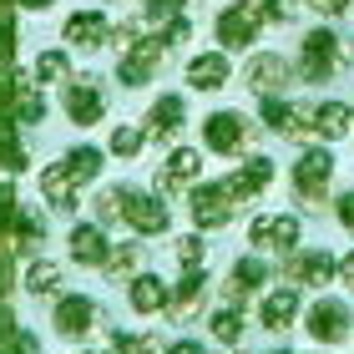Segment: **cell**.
<instances>
[{
    "instance_id": "cell-29",
    "label": "cell",
    "mask_w": 354,
    "mask_h": 354,
    "mask_svg": "<svg viewBox=\"0 0 354 354\" xmlns=\"http://www.w3.org/2000/svg\"><path fill=\"white\" fill-rule=\"evenodd\" d=\"M207 329H213V339L223 344H238L243 339V329H248V319H243V304H223V309L207 319Z\"/></svg>"
},
{
    "instance_id": "cell-44",
    "label": "cell",
    "mask_w": 354,
    "mask_h": 354,
    "mask_svg": "<svg viewBox=\"0 0 354 354\" xmlns=\"http://www.w3.org/2000/svg\"><path fill=\"white\" fill-rule=\"evenodd\" d=\"M304 6L319 10V15H344V10L354 6V0H304Z\"/></svg>"
},
{
    "instance_id": "cell-17",
    "label": "cell",
    "mask_w": 354,
    "mask_h": 354,
    "mask_svg": "<svg viewBox=\"0 0 354 354\" xmlns=\"http://www.w3.org/2000/svg\"><path fill=\"white\" fill-rule=\"evenodd\" d=\"M203 177V157L192 147H177L162 167H157V192H183V187H198Z\"/></svg>"
},
{
    "instance_id": "cell-37",
    "label": "cell",
    "mask_w": 354,
    "mask_h": 354,
    "mask_svg": "<svg viewBox=\"0 0 354 354\" xmlns=\"http://www.w3.org/2000/svg\"><path fill=\"white\" fill-rule=\"evenodd\" d=\"M263 127H268V132H279V137H288V117H294V106H288V102H279V96H263Z\"/></svg>"
},
{
    "instance_id": "cell-28",
    "label": "cell",
    "mask_w": 354,
    "mask_h": 354,
    "mask_svg": "<svg viewBox=\"0 0 354 354\" xmlns=\"http://www.w3.org/2000/svg\"><path fill=\"white\" fill-rule=\"evenodd\" d=\"M26 294L30 299H51V294H61V268L51 263V259H36L26 268Z\"/></svg>"
},
{
    "instance_id": "cell-12",
    "label": "cell",
    "mask_w": 354,
    "mask_h": 354,
    "mask_svg": "<svg viewBox=\"0 0 354 354\" xmlns=\"http://www.w3.org/2000/svg\"><path fill=\"white\" fill-rule=\"evenodd\" d=\"M127 223H132L137 238H157V233H167L172 213H167V203L157 198V192H137L132 187V198H127Z\"/></svg>"
},
{
    "instance_id": "cell-22",
    "label": "cell",
    "mask_w": 354,
    "mask_h": 354,
    "mask_svg": "<svg viewBox=\"0 0 354 354\" xmlns=\"http://www.w3.org/2000/svg\"><path fill=\"white\" fill-rule=\"evenodd\" d=\"M167 299H172V283L152 279V273H137V279L127 283V304H132L137 314H162Z\"/></svg>"
},
{
    "instance_id": "cell-1",
    "label": "cell",
    "mask_w": 354,
    "mask_h": 354,
    "mask_svg": "<svg viewBox=\"0 0 354 354\" xmlns=\"http://www.w3.org/2000/svg\"><path fill=\"white\" fill-rule=\"evenodd\" d=\"M344 61H349L344 36H334V30H324V26H314L309 36L299 41V76L304 82H329Z\"/></svg>"
},
{
    "instance_id": "cell-20",
    "label": "cell",
    "mask_w": 354,
    "mask_h": 354,
    "mask_svg": "<svg viewBox=\"0 0 354 354\" xmlns=\"http://www.w3.org/2000/svg\"><path fill=\"white\" fill-rule=\"evenodd\" d=\"M203 304H207V273H203V268H192V273H183V283H172L167 314L177 319V324H187L192 314H203Z\"/></svg>"
},
{
    "instance_id": "cell-6",
    "label": "cell",
    "mask_w": 354,
    "mask_h": 354,
    "mask_svg": "<svg viewBox=\"0 0 354 354\" xmlns=\"http://www.w3.org/2000/svg\"><path fill=\"white\" fill-rule=\"evenodd\" d=\"M304 329H309L314 344H344L354 334V314L344 299H314L309 314H304Z\"/></svg>"
},
{
    "instance_id": "cell-11",
    "label": "cell",
    "mask_w": 354,
    "mask_h": 354,
    "mask_svg": "<svg viewBox=\"0 0 354 354\" xmlns=\"http://www.w3.org/2000/svg\"><path fill=\"white\" fill-rule=\"evenodd\" d=\"M61 106H66V117L76 127H96V122L106 117V91L96 86V76H82V82H66Z\"/></svg>"
},
{
    "instance_id": "cell-5",
    "label": "cell",
    "mask_w": 354,
    "mask_h": 354,
    "mask_svg": "<svg viewBox=\"0 0 354 354\" xmlns=\"http://www.w3.org/2000/svg\"><path fill=\"white\" fill-rule=\"evenodd\" d=\"M253 142V127L243 111H213V117H203V147L207 152H218V157H238Z\"/></svg>"
},
{
    "instance_id": "cell-9",
    "label": "cell",
    "mask_w": 354,
    "mask_h": 354,
    "mask_svg": "<svg viewBox=\"0 0 354 354\" xmlns=\"http://www.w3.org/2000/svg\"><path fill=\"white\" fill-rule=\"evenodd\" d=\"M248 243L263 253H294L299 248V218L294 213H259L248 223Z\"/></svg>"
},
{
    "instance_id": "cell-40",
    "label": "cell",
    "mask_w": 354,
    "mask_h": 354,
    "mask_svg": "<svg viewBox=\"0 0 354 354\" xmlns=\"http://www.w3.org/2000/svg\"><path fill=\"white\" fill-rule=\"evenodd\" d=\"M15 213H21V207H15V187H10V183H0V228H10Z\"/></svg>"
},
{
    "instance_id": "cell-45",
    "label": "cell",
    "mask_w": 354,
    "mask_h": 354,
    "mask_svg": "<svg viewBox=\"0 0 354 354\" xmlns=\"http://www.w3.org/2000/svg\"><path fill=\"white\" fill-rule=\"evenodd\" d=\"M111 36H117V51H127V46L137 41V26H132V21H122L117 30H111Z\"/></svg>"
},
{
    "instance_id": "cell-8",
    "label": "cell",
    "mask_w": 354,
    "mask_h": 354,
    "mask_svg": "<svg viewBox=\"0 0 354 354\" xmlns=\"http://www.w3.org/2000/svg\"><path fill=\"white\" fill-rule=\"evenodd\" d=\"M162 36H147V41H132L127 51L117 56V82L122 86H147L152 76H157V66H162Z\"/></svg>"
},
{
    "instance_id": "cell-16",
    "label": "cell",
    "mask_w": 354,
    "mask_h": 354,
    "mask_svg": "<svg viewBox=\"0 0 354 354\" xmlns=\"http://www.w3.org/2000/svg\"><path fill=\"white\" fill-rule=\"evenodd\" d=\"M233 82V66H228V51H198L187 61V86L192 91H223Z\"/></svg>"
},
{
    "instance_id": "cell-48",
    "label": "cell",
    "mask_w": 354,
    "mask_h": 354,
    "mask_svg": "<svg viewBox=\"0 0 354 354\" xmlns=\"http://www.w3.org/2000/svg\"><path fill=\"white\" fill-rule=\"evenodd\" d=\"M15 6H21V10H51L56 0H15Z\"/></svg>"
},
{
    "instance_id": "cell-33",
    "label": "cell",
    "mask_w": 354,
    "mask_h": 354,
    "mask_svg": "<svg viewBox=\"0 0 354 354\" xmlns=\"http://www.w3.org/2000/svg\"><path fill=\"white\" fill-rule=\"evenodd\" d=\"M172 253H177V263H183V273H192V268H203L207 263V243H203V233H183L172 243Z\"/></svg>"
},
{
    "instance_id": "cell-23",
    "label": "cell",
    "mask_w": 354,
    "mask_h": 354,
    "mask_svg": "<svg viewBox=\"0 0 354 354\" xmlns=\"http://www.w3.org/2000/svg\"><path fill=\"white\" fill-rule=\"evenodd\" d=\"M263 283H268V263L263 259H253V253L248 259H233V273H228V299L233 304H243L253 288H263Z\"/></svg>"
},
{
    "instance_id": "cell-50",
    "label": "cell",
    "mask_w": 354,
    "mask_h": 354,
    "mask_svg": "<svg viewBox=\"0 0 354 354\" xmlns=\"http://www.w3.org/2000/svg\"><path fill=\"white\" fill-rule=\"evenodd\" d=\"M279 354H294V349H279Z\"/></svg>"
},
{
    "instance_id": "cell-34",
    "label": "cell",
    "mask_w": 354,
    "mask_h": 354,
    "mask_svg": "<svg viewBox=\"0 0 354 354\" xmlns=\"http://www.w3.org/2000/svg\"><path fill=\"white\" fill-rule=\"evenodd\" d=\"M36 82H71V61H66V51H46V56H36Z\"/></svg>"
},
{
    "instance_id": "cell-42",
    "label": "cell",
    "mask_w": 354,
    "mask_h": 354,
    "mask_svg": "<svg viewBox=\"0 0 354 354\" xmlns=\"http://www.w3.org/2000/svg\"><path fill=\"white\" fill-rule=\"evenodd\" d=\"M294 15H299V0H268V21H294Z\"/></svg>"
},
{
    "instance_id": "cell-41",
    "label": "cell",
    "mask_w": 354,
    "mask_h": 354,
    "mask_svg": "<svg viewBox=\"0 0 354 354\" xmlns=\"http://www.w3.org/2000/svg\"><path fill=\"white\" fill-rule=\"evenodd\" d=\"M10 354H41V339L30 329H15L10 334Z\"/></svg>"
},
{
    "instance_id": "cell-49",
    "label": "cell",
    "mask_w": 354,
    "mask_h": 354,
    "mask_svg": "<svg viewBox=\"0 0 354 354\" xmlns=\"http://www.w3.org/2000/svg\"><path fill=\"white\" fill-rule=\"evenodd\" d=\"M71 354H86V349H71Z\"/></svg>"
},
{
    "instance_id": "cell-31",
    "label": "cell",
    "mask_w": 354,
    "mask_h": 354,
    "mask_svg": "<svg viewBox=\"0 0 354 354\" xmlns=\"http://www.w3.org/2000/svg\"><path fill=\"white\" fill-rule=\"evenodd\" d=\"M61 162H66V172L76 177V183H91V177H102V147H71L66 157H61Z\"/></svg>"
},
{
    "instance_id": "cell-39",
    "label": "cell",
    "mask_w": 354,
    "mask_h": 354,
    "mask_svg": "<svg viewBox=\"0 0 354 354\" xmlns=\"http://www.w3.org/2000/svg\"><path fill=\"white\" fill-rule=\"evenodd\" d=\"M187 36H192L187 15H177V21H167V26H162V46H187Z\"/></svg>"
},
{
    "instance_id": "cell-10",
    "label": "cell",
    "mask_w": 354,
    "mask_h": 354,
    "mask_svg": "<svg viewBox=\"0 0 354 354\" xmlns=\"http://www.w3.org/2000/svg\"><path fill=\"white\" fill-rule=\"evenodd\" d=\"M96 319H102L96 299H86V294H61V299H56L51 324H56L61 339H86V334L96 329Z\"/></svg>"
},
{
    "instance_id": "cell-18",
    "label": "cell",
    "mask_w": 354,
    "mask_h": 354,
    "mask_svg": "<svg viewBox=\"0 0 354 354\" xmlns=\"http://www.w3.org/2000/svg\"><path fill=\"white\" fill-rule=\"evenodd\" d=\"M223 183L233 187V198L238 203H248V198H259V192L273 183V157H263V152H253L248 162H238V172H228Z\"/></svg>"
},
{
    "instance_id": "cell-4",
    "label": "cell",
    "mask_w": 354,
    "mask_h": 354,
    "mask_svg": "<svg viewBox=\"0 0 354 354\" xmlns=\"http://www.w3.org/2000/svg\"><path fill=\"white\" fill-rule=\"evenodd\" d=\"M187 213H192V228H228L233 213H238V198L228 183H198L187 198Z\"/></svg>"
},
{
    "instance_id": "cell-15",
    "label": "cell",
    "mask_w": 354,
    "mask_h": 354,
    "mask_svg": "<svg viewBox=\"0 0 354 354\" xmlns=\"http://www.w3.org/2000/svg\"><path fill=\"white\" fill-rule=\"evenodd\" d=\"M61 36H66V46H76V51H96L102 41H111V21L102 10H76V15H66Z\"/></svg>"
},
{
    "instance_id": "cell-2",
    "label": "cell",
    "mask_w": 354,
    "mask_h": 354,
    "mask_svg": "<svg viewBox=\"0 0 354 354\" xmlns=\"http://www.w3.org/2000/svg\"><path fill=\"white\" fill-rule=\"evenodd\" d=\"M294 198L309 207V213H319V207L329 203V183H334V157L324 147H304L299 162H294Z\"/></svg>"
},
{
    "instance_id": "cell-51",
    "label": "cell",
    "mask_w": 354,
    "mask_h": 354,
    "mask_svg": "<svg viewBox=\"0 0 354 354\" xmlns=\"http://www.w3.org/2000/svg\"><path fill=\"white\" fill-rule=\"evenodd\" d=\"M233 354H243V349H233Z\"/></svg>"
},
{
    "instance_id": "cell-26",
    "label": "cell",
    "mask_w": 354,
    "mask_h": 354,
    "mask_svg": "<svg viewBox=\"0 0 354 354\" xmlns=\"http://www.w3.org/2000/svg\"><path fill=\"white\" fill-rule=\"evenodd\" d=\"M10 111H15V122L21 127H41L46 122V96L26 82V76H15V102H10Z\"/></svg>"
},
{
    "instance_id": "cell-24",
    "label": "cell",
    "mask_w": 354,
    "mask_h": 354,
    "mask_svg": "<svg viewBox=\"0 0 354 354\" xmlns=\"http://www.w3.org/2000/svg\"><path fill=\"white\" fill-rule=\"evenodd\" d=\"M76 187H82V183H76V177L66 172V162H51V167L41 172V192H46V203L61 207V213H71V207H76Z\"/></svg>"
},
{
    "instance_id": "cell-32",
    "label": "cell",
    "mask_w": 354,
    "mask_h": 354,
    "mask_svg": "<svg viewBox=\"0 0 354 354\" xmlns=\"http://www.w3.org/2000/svg\"><path fill=\"white\" fill-rule=\"evenodd\" d=\"M15 253H30V248H41V238H46V218L36 213H15Z\"/></svg>"
},
{
    "instance_id": "cell-3",
    "label": "cell",
    "mask_w": 354,
    "mask_h": 354,
    "mask_svg": "<svg viewBox=\"0 0 354 354\" xmlns=\"http://www.w3.org/2000/svg\"><path fill=\"white\" fill-rule=\"evenodd\" d=\"M268 21V0H238V6L218 10L213 36L223 41V51H248L259 41V26Z\"/></svg>"
},
{
    "instance_id": "cell-36",
    "label": "cell",
    "mask_w": 354,
    "mask_h": 354,
    "mask_svg": "<svg viewBox=\"0 0 354 354\" xmlns=\"http://www.w3.org/2000/svg\"><path fill=\"white\" fill-rule=\"evenodd\" d=\"M142 142H147L142 127H117V132H111V152H117L122 162H132V157L142 152Z\"/></svg>"
},
{
    "instance_id": "cell-43",
    "label": "cell",
    "mask_w": 354,
    "mask_h": 354,
    "mask_svg": "<svg viewBox=\"0 0 354 354\" xmlns=\"http://www.w3.org/2000/svg\"><path fill=\"white\" fill-rule=\"evenodd\" d=\"M334 213H339V228H344V233H354V187L344 192L339 203H334Z\"/></svg>"
},
{
    "instance_id": "cell-25",
    "label": "cell",
    "mask_w": 354,
    "mask_h": 354,
    "mask_svg": "<svg viewBox=\"0 0 354 354\" xmlns=\"http://www.w3.org/2000/svg\"><path fill=\"white\" fill-rule=\"evenodd\" d=\"M349 122H354V106H349V102H324V106H314V137H324V142L349 137Z\"/></svg>"
},
{
    "instance_id": "cell-21",
    "label": "cell",
    "mask_w": 354,
    "mask_h": 354,
    "mask_svg": "<svg viewBox=\"0 0 354 354\" xmlns=\"http://www.w3.org/2000/svg\"><path fill=\"white\" fill-rule=\"evenodd\" d=\"M259 319H263V329L283 334V329L299 319V288H294V283H283V288H273V294H263V304H259Z\"/></svg>"
},
{
    "instance_id": "cell-35",
    "label": "cell",
    "mask_w": 354,
    "mask_h": 354,
    "mask_svg": "<svg viewBox=\"0 0 354 354\" xmlns=\"http://www.w3.org/2000/svg\"><path fill=\"white\" fill-rule=\"evenodd\" d=\"M106 354H157V334H111Z\"/></svg>"
},
{
    "instance_id": "cell-46",
    "label": "cell",
    "mask_w": 354,
    "mask_h": 354,
    "mask_svg": "<svg viewBox=\"0 0 354 354\" xmlns=\"http://www.w3.org/2000/svg\"><path fill=\"white\" fill-rule=\"evenodd\" d=\"M162 354H203V344H198V339H172Z\"/></svg>"
},
{
    "instance_id": "cell-27",
    "label": "cell",
    "mask_w": 354,
    "mask_h": 354,
    "mask_svg": "<svg viewBox=\"0 0 354 354\" xmlns=\"http://www.w3.org/2000/svg\"><path fill=\"white\" fill-rule=\"evenodd\" d=\"M102 268H106V279H111V283H132V279H137V268H142V243H122V248H111Z\"/></svg>"
},
{
    "instance_id": "cell-47",
    "label": "cell",
    "mask_w": 354,
    "mask_h": 354,
    "mask_svg": "<svg viewBox=\"0 0 354 354\" xmlns=\"http://www.w3.org/2000/svg\"><path fill=\"white\" fill-rule=\"evenodd\" d=\"M339 283H354V248L339 259Z\"/></svg>"
},
{
    "instance_id": "cell-7",
    "label": "cell",
    "mask_w": 354,
    "mask_h": 354,
    "mask_svg": "<svg viewBox=\"0 0 354 354\" xmlns=\"http://www.w3.org/2000/svg\"><path fill=\"white\" fill-rule=\"evenodd\" d=\"M334 279H339V259L324 248H294L283 263V283H294V288H324Z\"/></svg>"
},
{
    "instance_id": "cell-38",
    "label": "cell",
    "mask_w": 354,
    "mask_h": 354,
    "mask_svg": "<svg viewBox=\"0 0 354 354\" xmlns=\"http://www.w3.org/2000/svg\"><path fill=\"white\" fill-rule=\"evenodd\" d=\"M183 6H187V0H147V6H142V15H147L152 26H167V21H177V15H183Z\"/></svg>"
},
{
    "instance_id": "cell-13",
    "label": "cell",
    "mask_w": 354,
    "mask_h": 354,
    "mask_svg": "<svg viewBox=\"0 0 354 354\" xmlns=\"http://www.w3.org/2000/svg\"><path fill=\"white\" fill-rule=\"evenodd\" d=\"M243 82H248V91H259V96H279L283 82H288V61L279 51H259V56H248Z\"/></svg>"
},
{
    "instance_id": "cell-19",
    "label": "cell",
    "mask_w": 354,
    "mask_h": 354,
    "mask_svg": "<svg viewBox=\"0 0 354 354\" xmlns=\"http://www.w3.org/2000/svg\"><path fill=\"white\" fill-rule=\"evenodd\" d=\"M66 248H71V259L76 263H86V268H102L106 263V233H102V223H71V233H66Z\"/></svg>"
},
{
    "instance_id": "cell-14",
    "label": "cell",
    "mask_w": 354,
    "mask_h": 354,
    "mask_svg": "<svg viewBox=\"0 0 354 354\" xmlns=\"http://www.w3.org/2000/svg\"><path fill=\"white\" fill-rule=\"evenodd\" d=\"M187 127V102L177 91H162L157 102L147 106V137H157V142H172L177 132Z\"/></svg>"
},
{
    "instance_id": "cell-30",
    "label": "cell",
    "mask_w": 354,
    "mask_h": 354,
    "mask_svg": "<svg viewBox=\"0 0 354 354\" xmlns=\"http://www.w3.org/2000/svg\"><path fill=\"white\" fill-rule=\"evenodd\" d=\"M127 198H132V187H127V183H117V187H102V192H96V223H127Z\"/></svg>"
}]
</instances>
